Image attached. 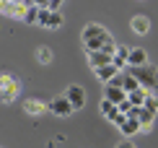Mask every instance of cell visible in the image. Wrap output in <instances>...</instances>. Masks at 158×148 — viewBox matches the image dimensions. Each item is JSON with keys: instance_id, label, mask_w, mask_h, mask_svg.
Listing matches in <instances>:
<instances>
[{"instance_id": "6da1fadb", "label": "cell", "mask_w": 158, "mask_h": 148, "mask_svg": "<svg viewBox=\"0 0 158 148\" xmlns=\"http://www.w3.org/2000/svg\"><path fill=\"white\" fill-rule=\"evenodd\" d=\"M111 39H114V37H111L101 24H85L83 31H81V42H83L85 55H88V52H101Z\"/></svg>"}, {"instance_id": "7a4b0ae2", "label": "cell", "mask_w": 158, "mask_h": 148, "mask_svg": "<svg viewBox=\"0 0 158 148\" xmlns=\"http://www.w3.org/2000/svg\"><path fill=\"white\" fill-rule=\"evenodd\" d=\"M127 73L132 76L137 83H140V89H145V91H158V68L156 65H143V68H127Z\"/></svg>"}, {"instance_id": "3957f363", "label": "cell", "mask_w": 158, "mask_h": 148, "mask_svg": "<svg viewBox=\"0 0 158 148\" xmlns=\"http://www.w3.org/2000/svg\"><path fill=\"white\" fill-rule=\"evenodd\" d=\"M18 94H21V81L13 73H0V102L10 104L18 99Z\"/></svg>"}, {"instance_id": "277c9868", "label": "cell", "mask_w": 158, "mask_h": 148, "mask_svg": "<svg viewBox=\"0 0 158 148\" xmlns=\"http://www.w3.org/2000/svg\"><path fill=\"white\" fill-rule=\"evenodd\" d=\"M31 3L29 0H0V13H5L8 18H26V13H29Z\"/></svg>"}, {"instance_id": "5b68a950", "label": "cell", "mask_w": 158, "mask_h": 148, "mask_svg": "<svg viewBox=\"0 0 158 148\" xmlns=\"http://www.w3.org/2000/svg\"><path fill=\"white\" fill-rule=\"evenodd\" d=\"M47 112H52V114H57V117H70L75 109H73V104L65 99V94L62 96H55L52 102H47Z\"/></svg>"}, {"instance_id": "8992f818", "label": "cell", "mask_w": 158, "mask_h": 148, "mask_svg": "<svg viewBox=\"0 0 158 148\" xmlns=\"http://www.w3.org/2000/svg\"><path fill=\"white\" fill-rule=\"evenodd\" d=\"M127 117H130V120H137V122H140V127H143L145 133H148L150 127H153V122H156V114L148 112L145 107H132V112H130Z\"/></svg>"}, {"instance_id": "52a82bcc", "label": "cell", "mask_w": 158, "mask_h": 148, "mask_svg": "<svg viewBox=\"0 0 158 148\" xmlns=\"http://www.w3.org/2000/svg\"><path fill=\"white\" fill-rule=\"evenodd\" d=\"M62 13H52L47 8H39V26L42 29H60L62 26Z\"/></svg>"}, {"instance_id": "ba28073f", "label": "cell", "mask_w": 158, "mask_h": 148, "mask_svg": "<svg viewBox=\"0 0 158 148\" xmlns=\"http://www.w3.org/2000/svg\"><path fill=\"white\" fill-rule=\"evenodd\" d=\"M65 99L73 104V109H75V112H78V109H83V104H85V89H83V86H78V83L68 86V91H65Z\"/></svg>"}, {"instance_id": "9c48e42d", "label": "cell", "mask_w": 158, "mask_h": 148, "mask_svg": "<svg viewBox=\"0 0 158 148\" xmlns=\"http://www.w3.org/2000/svg\"><path fill=\"white\" fill-rule=\"evenodd\" d=\"M130 29H132L135 34H140V37H145L148 31H150V18L145 16V13H135V16L130 18Z\"/></svg>"}, {"instance_id": "30bf717a", "label": "cell", "mask_w": 158, "mask_h": 148, "mask_svg": "<svg viewBox=\"0 0 158 148\" xmlns=\"http://www.w3.org/2000/svg\"><path fill=\"white\" fill-rule=\"evenodd\" d=\"M114 63V55H109V52H88V65H91V70H98V68H104V65H111Z\"/></svg>"}, {"instance_id": "8fae6325", "label": "cell", "mask_w": 158, "mask_h": 148, "mask_svg": "<svg viewBox=\"0 0 158 148\" xmlns=\"http://www.w3.org/2000/svg\"><path fill=\"white\" fill-rule=\"evenodd\" d=\"M148 65V52L143 47H130V60H127V68H143Z\"/></svg>"}, {"instance_id": "7c38bea8", "label": "cell", "mask_w": 158, "mask_h": 148, "mask_svg": "<svg viewBox=\"0 0 158 148\" xmlns=\"http://www.w3.org/2000/svg\"><path fill=\"white\" fill-rule=\"evenodd\" d=\"M104 99H106V102H111V104H117V107H119L122 102H127V94H124L122 89H117V86L106 83V86H104Z\"/></svg>"}, {"instance_id": "4fadbf2b", "label": "cell", "mask_w": 158, "mask_h": 148, "mask_svg": "<svg viewBox=\"0 0 158 148\" xmlns=\"http://www.w3.org/2000/svg\"><path fill=\"white\" fill-rule=\"evenodd\" d=\"M23 112L29 114V117H42V114L47 112V104L39 102V99H26L23 102Z\"/></svg>"}, {"instance_id": "5bb4252c", "label": "cell", "mask_w": 158, "mask_h": 148, "mask_svg": "<svg viewBox=\"0 0 158 148\" xmlns=\"http://www.w3.org/2000/svg\"><path fill=\"white\" fill-rule=\"evenodd\" d=\"M94 73H96V78H98V81H104V83H111V81L119 76L122 70L117 68L114 63H111V65H104V68H98V70H94Z\"/></svg>"}, {"instance_id": "9a60e30c", "label": "cell", "mask_w": 158, "mask_h": 148, "mask_svg": "<svg viewBox=\"0 0 158 148\" xmlns=\"http://www.w3.org/2000/svg\"><path fill=\"white\" fill-rule=\"evenodd\" d=\"M140 130H143L140 122H137V120H130V117H124V122L119 125V133H122L124 138H132V135H137Z\"/></svg>"}, {"instance_id": "2e32d148", "label": "cell", "mask_w": 158, "mask_h": 148, "mask_svg": "<svg viewBox=\"0 0 158 148\" xmlns=\"http://www.w3.org/2000/svg\"><path fill=\"white\" fill-rule=\"evenodd\" d=\"M127 60H130V47L119 44V47H117V52H114V65L122 70V68H127Z\"/></svg>"}, {"instance_id": "e0dca14e", "label": "cell", "mask_w": 158, "mask_h": 148, "mask_svg": "<svg viewBox=\"0 0 158 148\" xmlns=\"http://www.w3.org/2000/svg\"><path fill=\"white\" fill-rule=\"evenodd\" d=\"M148 96H150V91H145V89H137V91H132V94L127 96V102L132 104V107H145Z\"/></svg>"}, {"instance_id": "ac0fdd59", "label": "cell", "mask_w": 158, "mask_h": 148, "mask_svg": "<svg viewBox=\"0 0 158 148\" xmlns=\"http://www.w3.org/2000/svg\"><path fill=\"white\" fill-rule=\"evenodd\" d=\"M101 114L109 120V122H114V120L119 117V109H117V104H111V102L104 99V102H101Z\"/></svg>"}, {"instance_id": "d6986e66", "label": "cell", "mask_w": 158, "mask_h": 148, "mask_svg": "<svg viewBox=\"0 0 158 148\" xmlns=\"http://www.w3.org/2000/svg\"><path fill=\"white\" fill-rule=\"evenodd\" d=\"M137 89H140V83H137V81H135L132 76H130L127 70H124V78H122V91L130 96V94H132V91H137Z\"/></svg>"}, {"instance_id": "ffe728a7", "label": "cell", "mask_w": 158, "mask_h": 148, "mask_svg": "<svg viewBox=\"0 0 158 148\" xmlns=\"http://www.w3.org/2000/svg\"><path fill=\"white\" fill-rule=\"evenodd\" d=\"M36 57H39V63H42V65H49L52 63V50H49V47H39Z\"/></svg>"}, {"instance_id": "44dd1931", "label": "cell", "mask_w": 158, "mask_h": 148, "mask_svg": "<svg viewBox=\"0 0 158 148\" xmlns=\"http://www.w3.org/2000/svg\"><path fill=\"white\" fill-rule=\"evenodd\" d=\"M23 21L26 24H39V5L36 3H31V8H29V13H26Z\"/></svg>"}, {"instance_id": "7402d4cb", "label": "cell", "mask_w": 158, "mask_h": 148, "mask_svg": "<svg viewBox=\"0 0 158 148\" xmlns=\"http://www.w3.org/2000/svg\"><path fill=\"white\" fill-rule=\"evenodd\" d=\"M145 109L148 112H158V96H156V94H150V96H148V102H145Z\"/></svg>"}, {"instance_id": "603a6c76", "label": "cell", "mask_w": 158, "mask_h": 148, "mask_svg": "<svg viewBox=\"0 0 158 148\" xmlns=\"http://www.w3.org/2000/svg\"><path fill=\"white\" fill-rule=\"evenodd\" d=\"M117 148H135V143H132V140H122V143L117 146Z\"/></svg>"}]
</instances>
